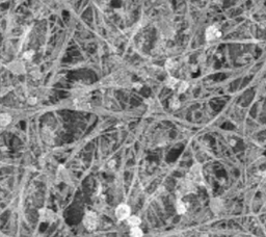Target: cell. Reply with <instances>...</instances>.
I'll return each instance as SVG.
<instances>
[{"mask_svg": "<svg viewBox=\"0 0 266 237\" xmlns=\"http://www.w3.org/2000/svg\"><path fill=\"white\" fill-rule=\"evenodd\" d=\"M189 180L191 182L196 183H203V174H202V165L196 164L190 169V172L188 174Z\"/></svg>", "mask_w": 266, "mask_h": 237, "instance_id": "6da1fadb", "label": "cell"}, {"mask_svg": "<svg viewBox=\"0 0 266 237\" xmlns=\"http://www.w3.org/2000/svg\"><path fill=\"white\" fill-rule=\"evenodd\" d=\"M83 224L86 229L88 230H94L97 227V216L94 212L90 211L85 214L83 218Z\"/></svg>", "mask_w": 266, "mask_h": 237, "instance_id": "7a4b0ae2", "label": "cell"}, {"mask_svg": "<svg viewBox=\"0 0 266 237\" xmlns=\"http://www.w3.org/2000/svg\"><path fill=\"white\" fill-rule=\"evenodd\" d=\"M129 214H130V207L128 205L122 204L120 206H118L117 210H115V215H117V217L120 220L128 218Z\"/></svg>", "mask_w": 266, "mask_h": 237, "instance_id": "3957f363", "label": "cell"}, {"mask_svg": "<svg viewBox=\"0 0 266 237\" xmlns=\"http://www.w3.org/2000/svg\"><path fill=\"white\" fill-rule=\"evenodd\" d=\"M222 35V32L218 30V28H216L215 26H210L207 28L206 30V40L208 42H211L214 40L218 39Z\"/></svg>", "mask_w": 266, "mask_h": 237, "instance_id": "277c9868", "label": "cell"}, {"mask_svg": "<svg viewBox=\"0 0 266 237\" xmlns=\"http://www.w3.org/2000/svg\"><path fill=\"white\" fill-rule=\"evenodd\" d=\"M210 207L214 212H219L224 207V204H222V201L219 199H213L210 203Z\"/></svg>", "mask_w": 266, "mask_h": 237, "instance_id": "5b68a950", "label": "cell"}, {"mask_svg": "<svg viewBox=\"0 0 266 237\" xmlns=\"http://www.w3.org/2000/svg\"><path fill=\"white\" fill-rule=\"evenodd\" d=\"M11 118L9 114H6V113L0 114V126L1 127H4V126L9 125L11 123Z\"/></svg>", "mask_w": 266, "mask_h": 237, "instance_id": "8992f818", "label": "cell"}, {"mask_svg": "<svg viewBox=\"0 0 266 237\" xmlns=\"http://www.w3.org/2000/svg\"><path fill=\"white\" fill-rule=\"evenodd\" d=\"M130 235L131 237H143V231L138 228V227H132L131 231H130Z\"/></svg>", "mask_w": 266, "mask_h": 237, "instance_id": "52a82bcc", "label": "cell"}, {"mask_svg": "<svg viewBox=\"0 0 266 237\" xmlns=\"http://www.w3.org/2000/svg\"><path fill=\"white\" fill-rule=\"evenodd\" d=\"M176 209H177V212H178L179 214H184L185 211H186V206H185V204L182 202V201L179 200L178 202H177Z\"/></svg>", "mask_w": 266, "mask_h": 237, "instance_id": "ba28073f", "label": "cell"}, {"mask_svg": "<svg viewBox=\"0 0 266 237\" xmlns=\"http://www.w3.org/2000/svg\"><path fill=\"white\" fill-rule=\"evenodd\" d=\"M128 224L132 227H137L141 224V218L137 216H131L128 218Z\"/></svg>", "mask_w": 266, "mask_h": 237, "instance_id": "9c48e42d", "label": "cell"}, {"mask_svg": "<svg viewBox=\"0 0 266 237\" xmlns=\"http://www.w3.org/2000/svg\"><path fill=\"white\" fill-rule=\"evenodd\" d=\"M180 83V81H179L178 79H175V78H171L167 80V85L169 86V88H175L178 84Z\"/></svg>", "mask_w": 266, "mask_h": 237, "instance_id": "30bf717a", "label": "cell"}, {"mask_svg": "<svg viewBox=\"0 0 266 237\" xmlns=\"http://www.w3.org/2000/svg\"><path fill=\"white\" fill-rule=\"evenodd\" d=\"M187 88H188V84H187V82L185 81H182L179 83V88H178V92L180 93H184L185 90H187Z\"/></svg>", "mask_w": 266, "mask_h": 237, "instance_id": "8fae6325", "label": "cell"}, {"mask_svg": "<svg viewBox=\"0 0 266 237\" xmlns=\"http://www.w3.org/2000/svg\"><path fill=\"white\" fill-rule=\"evenodd\" d=\"M179 106H180V101L177 98H173V100L171 101V107L174 108V109H177Z\"/></svg>", "mask_w": 266, "mask_h": 237, "instance_id": "7c38bea8", "label": "cell"}, {"mask_svg": "<svg viewBox=\"0 0 266 237\" xmlns=\"http://www.w3.org/2000/svg\"><path fill=\"white\" fill-rule=\"evenodd\" d=\"M33 53H34V52H33L32 50L27 51V52H25V53H24V55H23V56H24L26 59H30V58H31V56H32V55H33Z\"/></svg>", "mask_w": 266, "mask_h": 237, "instance_id": "4fadbf2b", "label": "cell"}]
</instances>
